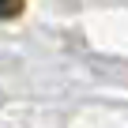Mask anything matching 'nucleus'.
<instances>
[{"label":"nucleus","instance_id":"nucleus-1","mask_svg":"<svg viewBox=\"0 0 128 128\" xmlns=\"http://www.w3.org/2000/svg\"><path fill=\"white\" fill-rule=\"evenodd\" d=\"M26 8V0H0V23H8V19H19Z\"/></svg>","mask_w":128,"mask_h":128}]
</instances>
